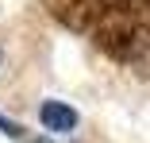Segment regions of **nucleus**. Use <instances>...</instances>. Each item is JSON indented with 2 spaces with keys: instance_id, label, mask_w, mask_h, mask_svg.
<instances>
[{
  "instance_id": "nucleus-4",
  "label": "nucleus",
  "mask_w": 150,
  "mask_h": 143,
  "mask_svg": "<svg viewBox=\"0 0 150 143\" xmlns=\"http://www.w3.org/2000/svg\"><path fill=\"white\" fill-rule=\"evenodd\" d=\"M104 4H108V8H123L127 0H104Z\"/></svg>"
},
{
  "instance_id": "nucleus-1",
  "label": "nucleus",
  "mask_w": 150,
  "mask_h": 143,
  "mask_svg": "<svg viewBox=\"0 0 150 143\" xmlns=\"http://www.w3.org/2000/svg\"><path fill=\"white\" fill-rule=\"evenodd\" d=\"M39 124L54 135H69L77 128V108H69L66 101H42L39 108Z\"/></svg>"
},
{
  "instance_id": "nucleus-2",
  "label": "nucleus",
  "mask_w": 150,
  "mask_h": 143,
  "mask_svg": "<svg viewBox=\"0 0 150 143\" xmlns=\"http://www.w3.org/2000/svg\"><path fill=\"white\" fill-rule=\"evenodd\" d=\"M96 43L112 50L115 58H127L135 46V27H104V31H96Z\"/></svg>"
},
{
  "instance_id": "nucleus-5",
  "label": "nucleus",
  "mask_w": 150,
  "mask_h": 143,
  "mask_svg": "<svg viewBox=\"0 0 150 143\" xmlns=\"http://www.w3.org/2000/svg\"><path fill=\"white\" fill-rule=\"evenodd\" d=\"M35 143H50V139H35Z\"/></svg>"
},
{
  "instance_id": "nucleus-6",
  "label": "nucleus",
  "mask_w": 150,
  "mask_h": 143,
  "mask_svg": "<svg viewBox=\"0 0 150 143\" xmlns=\"http://www.w3.org/2000/svg\"><path fill=\"white\" fill-rule=\"evenodd\" d=\"M146 4H150V0H146Z\"/></svg>"
},
{
  "instance_id": "nucleus-3",
  "label": "nucleus",
  "mask_w": 150,
  "mask_h": 143,
  "mask_svg": "<svg viewBox=\"0 0 150 143\" xmlns=\"http://www.w3.org/2000/svg\"><path fill=\"white\" fill-rule=\"evenodd\" d=\"M0 132H4V135H12V139H19V135H23V128H19L16 120H4V116H0Z\"/></svg>"
}]
</instances>
